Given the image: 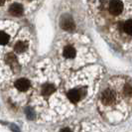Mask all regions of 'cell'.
<instances>
[{"label": "cell", "instance_id": "6da1fadb", "mask_svg": "<svg viewBox=\"0 0 132 132\" xmlns=\"http://www.w3.org/2000/svg\"><path fill=\"white\" fill-rule=\"evenodd\" d=\"M116 99V93L111 89H106L104 93L101 94V102L104 105L112 104Z\"/></svg>", "mask_w": 132, "mask_h": 132}, {"label": "cell", "instance_id": "7a4b0ae2", "mask_svg": "<svg viewBox=\"0 0 132 132\" xmlns=\"http://www.w3.org/2000/svg\"><path fill=\"white\" fill-rule=\"evenodd\" d=\"M123 10V4L122 2L120 1H111L108 5V11L109 13L114 15V16H117L119 14L122 12Z\"/></svg>", "mask_w": 132, "mask_h": 132}, {"label": "cell", "instance_id": "3957f363", "mask_svg": "<svg viewBox=\"0 0 132 132\" xmlns=\"http://www.w3.org/2000/svg\"><path fill=\"white\" fill-rule=\"evenodd\" d=\"M85 93H86L85 89H72V90H70L69 93H68V97H69V99L72 102L77 103L78 101H79L80 97L82 95H85Z\"/></svg>", "mask_w": 132, "mask_h": 132}, {"label": "cell", "instance_id": "277c9868", "mask_svg": "<svg viewBox=\"0 0 132 132\" xmlns=\"http://www.w3.org/2000/svg\"><path fill=\"white\" fill-rule=\"evenodd\" d=\"M61 26L67 31H72L75 29V23L71 17H64L61 22Z\"/></svg>", "mask_w": 132, "mask_h": 132}, {"label": "cell", "instance_id": "5b68a950", "mask_svg": "<svg viewBox=\"0 0 132 132\" xmlns=\"http://www.w3.org/2000/svg\"><path fill=\"white\" fill-rule=\"evenodd\" d=\"M15 86L20 92H26L30 87V81L26 79H20L15 82Z\"/></svg>", "mask_w": 132, "mask_h": 132}, {"label": "cell", "instance_id": "8992f818", "mask_svg": "<svg viewBox=\"0 0 132 132\" xmlns=\"http://www.w3.org/2000/svg\"><path fill=\"white\" fill-rule=\"evenodd\" d=\"M6 62L9 64V66L12 68V70H13V71L18 72V71L20 70L19 65H18V62H17V60H16V58H15V56H14V55H12V54L7 55Z\"/></svg>", "mask_w": 132, "mask_h": 132}, {"label": "cell", "instance_id": "52a82bcc", "mask_svg": "<svg viewBox=\"0 0 132 132\" xmlns=\"http://www.w3.org/2000/svg\"><path fill=\"white\" fill-rule=\"evenodd\" d=\"M9 11L13 16H21L22 13H23V7L21 6L20 4H18V3H14L10 6Z\"/></svg>", "mask_w": 132, "mask_h": 132}, {"label": "cell", "instance_id": "ba28073f", "mask_svg": "<svg viewBox=\"0 0 132 132\" xmlns=\"http://www.w3.org/2000/svg\"><path fill=\"white\" fill-rule=\"evenodd\" d=\"M64 56H65V58L67 59H72L75 56H76V50H75V48L72 46H67L65 49H64Z\"/></svg>", "mask_w": 132, "mask_h": 132}, {"label": "cell", "instance_id": "9c48e42d", "mask_svg": "<svg viewBox=\"0 0 132 132\" xmlns=\"http://www.w3.org/2000/svg\"><path fill=\"white\" fill-rule=\"evenodd\" d=\"M55 92V86L51 84H47L42 88V94L43 95H51Z\"/></svg>", "mask_w": 132, "mask_h": 132}, {"label": "cell", "instance_id": "30bf717a", "mask_svg": "<svg viewBox=\"0 0 132 132\" xmlns=\"http://www.w3.org/2000/svg\"><path fill=\"white\" fill-rule=\"evenodd\" d=\"M26 49H27L26 43H24V42H22V41H18V42L15 44V46H14V50H15L16 53H23Z\"/></svg>", "mask_w": 132, "mask_h": 132}, {"label": "cell", "instance_id": "8fae6325", "mask_svg": "<svg viewBox=\"0 0 132 132\" xmlns=\"http://www.w3.org/2000/svg\"><path fill=\"white\" fill-rule=\"evenodd\" d=\"M122 31H123V32H125L127 35H131V32H132V22H131V20L126 21L125 23L122 25Z\"/></svg>", "mask_w": 132, "mask_h": 132}, {"label": "cell", "instance_id": "7c38bea8", "mask_svg": "<svg viewBox=\"0 0 132 132\" xmlns=\"http://www.w3.org/2000/svg\"><path fill=\"white\" fill-rule=\"evenodd\" d=\"M9 41V35L4 32H0V45H5Z\"/></svg>", "mask_w": 132, "mask_h": 132}, {"label": "cell", "instance_id": "4fadbf2b", "mask_svg": "<svg viewBox=\"0 0 132 132\" xmlns=\"http://www.w3.org/2000/svg\"><path fill=\"white\" fill-rule=\"evenodd\" d=\"M26 113H27V116H28V118L30 119H33L35 118V113L32 109H30V108H28L26 110Z\"/></svg>", "mask_w": 132, "mask_h": 132}, {"label": "cell", "instance_id": "5bb4252c", "mask_svg": "<svg viewBox=\"0 0 132 132\" xmlns=\"http://www.w3.org/2000/svg\"><path fill=\"white\" fill-rule=\"evenodd\" d=\"M124 93H125V95H127V96H130L131 95V86H129V85L124 87Z\"/></svg>", "mask_w": 132, "mask_h": 132}, {"label": "cell", "instance_id": "9a60e30c", "mask_svg": "<svg viewBox=\"0 0 132 132\" xmlns=\"http://www.w3.org/2000/svg\"><path fill=\"white\" fill-rule=\"evenodd\" d=\"M61 132H72V131H71L69 128H65V129H63V130H62Z\"/></svg>", "mask_w": 132, "mask_h": 132}, {"label": "cell", "instance_id": "2e32d148", "mask_svg": "<svg viewBox=\"0 0 132 132\" xmlns=\"http://www.w3.org/2000/svg\"><path fill=\"white\" fill-rule=\"evenodd\" d=\"M3 4H4V2L3 1H0V5H3Z\"/></svg>", "mask_w": 132, "mask_h": 132}]
</instances>
